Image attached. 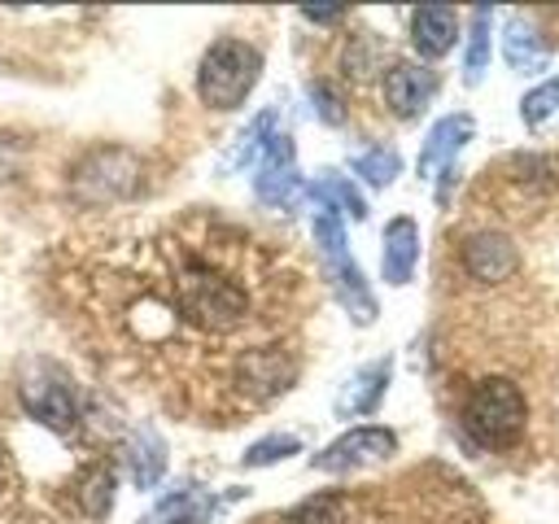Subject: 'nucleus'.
Returning a JSON list of instances; mask_svg holds the SVG:
<instances>
[{"label":"nucleus","instance_id":"23","mask_svg":"<svg viewBox=\"0 0 559 524\" xmlns=\"http://www.w3.org/2000/svg\"><path fill=\"white\" fill-rule=\"evenodd\" d=\"M310 192L323 196V201H332V205H345L349 218H367V201H362L358 188H354L345 175H336V170H323V179H319Z\"/></svg>","mask_w":559,"mask_h":524},{"label":"nucleus","instance_id":"8","mask_svg":"<svg viewBox=\"0 0 559 524\" xmlns=\"http://www.w3.org/2000/svg\"><path fill=\"white\" fill-rule=\"evenodd\" d=\"M253 192L258 201L284 210L297 201L301 192V179H297V162H293V140L284 131H275L266 144H262V162H258V179H253Z\"/></svg>","mask_w":559,"mask_h":524},{"label":"nucleus","instance_id":"20","mask_svg":"<svg viewBox=\"0 0 559 524\" xmlns=\"http://www.w3.org/2000/svg\"><path fill=\"white\" fill-rule=\"evenodd\" d=\"M354 170H358V179H367L371 188H389V183L397 179V170H402V157H397L393 148H384V144H371V148L354 153Z\"/></svg>","mask_w":559,"mask_h":524},{"label":"nucleus","instance_id":"19","mask_svg":"<svg viewBox=\"0 0 559 524\" xmlns=\"http://www.w3.org/2000/svg\"><path fill=\"white\" fill-rule=\"evenodd\" d=\"M79 507L92 515V520H105L109 507H114V472L109 463H92L79 480Z\"/></svg>","mask_w":559,"mask_h":524},{"label":"nucleus","instance_id":"21","mask_svg":"<svg viewBox=\"0 0 559 524\" xmlns=\"http://www.w3.org/2000/svg\"><path fill=\"white\" fill-rule=\"evenodd\" d=\"M489 22H493V9H476L472 13V35H467V61H463V79L467 83H480L485 74V61H489Z\"/></svg>","mask_w":559,"mask_h":524},{"label":"nucleus","instance_id":"15","mask_svg":"<svg viewBox=\"0 0 559 524\" xmlns=\"http://www.w3.org/2000/svg\"><path fill=\"white\" fill-rule=\"evenodd\" d=\"M415 262H419V227H415V218H393L384 227V258H380L384 279L406 284L415 275Z\"/></svg>","mask_w":559,"mask_h":524},{"label":"nucleus","instance_id":"14","mask_svg":"<svg viewBox=\"0 0 559 524\" xmlns=\"http://www.w3.org/2000/svg\"><path fill=\"white\" fill-rule=\"evenodd\" d=\"M411 39H415L419 57H445L454 48V39H459V13L441 9V4L415 9L411 13Z\"/></svg>","mask_w":559,"mask_h":524},{"label":"nucleus","instance_id":"6","mask_svg":"<svg viewBox=\"0 0 559 524\" xmlns=\"http://www.w3.org/2000/svg\"><path fill=\"white\" fill-rule=\"evenodd\" d=\"M17 397H22V410L31 419H39L44 428L52 432H74L79 424V402H74V389L70 380L61 376V367H52L48 358H31L22 367V384H17Z\"/></svg>","mask_w":559,"mask_h":524},{"label":"nucleus","instance_id":"18","mask_svg":"<svg viewBox=\"0 0 559 524\" xmlns=\"http://www.w3.org/2000/svg\"><path fill=\"white\" fill-rule=\"evenodd\" d=\"M520 118H524V127L537 131V135L559 131V79L537 83V87L520 100Z\"/></svg>","mask_w":559,"mask_h":524},{"label":"nucleus","instance_id":"22","mask_svg":"<svg viewBox=\"0 0 559 524\" xmlns=\"http://www.w3.org/2000/svg\"><path fill=\"white\" fill-rule=\"evenodd\" d=\"M280 524H345V502L336 493H314L301 507H293Z\"/></svg>","mask_w":559,"mask_h":524},{"label":"nucleus","instance_id":"17","mask_svg":"<svg viewBox=\"0 0 559 524\" xmlns=\"http://www.w3.org/2000/svg\"><path fill=\"white\" fill-rule=\"evenodd\" d=\"M210 511H214V502L201 493V489H192V485H183V489H175V493H166L140 524H205L210 520Z\"/></svg>","mask_w":559,"mask_h":524},{"label":"nucleus","instance_id":"1","mask_svg":"<svg viewBox=\"0 0 559 524\" xmlns=\"http://www.w3.org/2000/svg\"><path fill=\"white\" fill-rule=\"evenodd\" d=\"M293 279L258 240L201 214L144 240L105 284L122 293L114 314L131 345L197 341L201 349L231 345L240 358L275 341L280 297L293 293Z\"/></svg>","mask_w":559,"mask_h":524},{"label":"nucleus","instance_id":"9","mask_svg":"<svg viewBox=\"0 0 559 524\" xmlns=\"http://www.w3.org/2000/svg\"><path fill=\"white\" fill-rule=\"evenodd\" d=\"M437 92V74L428 66H415V61H393L384 70V100L397 118H415L428 96Z\"/></svg>","mask_w":559,"mask_h":524},{"label":"nucleus","instance_id":"5","mask_svg":"<svg viewBox=\"0 0 559 524\" xmlns=\"http://www.w3.org/2000/svg\"><path fill=\"white\" fill-rule=\"evenodd\" d=\"M144 183V162L131 148H92L74 175H70V192L83 205H109V201H127L135 196Z\"/></svg>","mask_w":559,"mask_h":524},{"label":"nucleus","instance_id":"16","mask_svg":"<svg viewBox=\"0 0 559 524\" xmlns=\"http://www.w3.org/2000/svg\"><path fill=\"white\" fill-rule=\"evenodd\" d=\"M127 463H131V480L140 485V489H153L157 480H162V472H166V441L144 424V428H135L131 437H127Z\"/></svg>","mask_w":559,"mask_h":524},{"label":"nucleus","instance_id":"27","mask_svg":"<svg viewBox=\"0 0 559 524\" xmlns=\"http://www.w3.org/2000/svg\"><path fill=\"white\" fill-rule=\"evenodd\" d=\"M301 17H310V22H336V17H341V9H306Z\"/></svg>","mask_w":559,"mask_h":524},{"label":"nucleus","instance_id":"4","mask_svg":"<svg viewBox=\"0 0 559 524\" xmlns=\"http://www.w3.org/2000/svg\"><path fill=\"white\" fill-rule=\"evenodd\" d=\"M262 74V52L245 39H218L205 48L197 70V92L210 109H236Z\"/></svg>","mask_w":559,"mask_h":524},{"label":"nucleus","instance_id":"7","mask_svg":"<svg viewBox=\"0 0 559 524\" xmlns=\"http://www.w3.org/2000/svg\"><path fill=\"white\" fill-rule=\"evenodd\" d=\"M397 450V437L389 428H349L345 437H336L323 454H314V472H332V476H345V472H358V467H371V463H384L389 454Z\"/></svg>","mask_w":559,"mask_h":524},{"label":"nucleus","instance_id":"24","mask_svg":"<svg viewBox=\"0 0 559 524\" xmlns=\"http://www.w3.org/2000/svg\"><path fill=\"white\" fill-rule=\"evenodd\" d=\"M301 450V437H293V432H275V437H262V441H253L249 450H245V467H266V463H280V458H288V454H297Z\"/></svg>","mask_w":559,"mask_h":524},{"label":"nucleus","instance_id":"3","mask_svg":"<svg viewBox=\"0 0 559 524\" xmlns=\"http://www.w3.org/2000/svg\"><path fill=\"white\" fill-rule=\"evenodd\" d=\"M310 196H314V192H310ZM314 201H319V205H314V240H319V253H323L328 279H332V288H336L341 306L349 310V319H354V323H371V319H376V297H371V288H367L362 271H358V266H354V258H349L345 223H341V214H336V205H332V201H323V196H314Z\"/></svg>","mask_w":559,"mask_h":524},{"label":"nucleus","instance_id":"26","mask_svg":"<svg viewBox=\"0 0 559 524\" xmlns=\"http://www.w3.org/2000/svg\"><path fill=\"white\" fill-rule=\"evenodd\" d=\"M310 96H314V109H319V118L328 122V127H341L345 122V109H341V96L328 87V83H314L310 87Z\"/></svg>","mask_w":559,"mask_h":524},{"label":"nucleus","instance_id":"13","mask_svg":"<svg viewBox=\"0 0 559 524\" xmlns=\"http://www.w3.org/2000/svg\"><path fill=\"white\" fill-rule=\"evenodd\" d=\"M502 57H507V66L515 74H537V70H546L550 48L542 44V35H537V26L528 17L511 13L507 26H502Z\"/></svg>","mask_w":559,"mask_h":524},{"label":"nucleus","instance_id":"12","mask_svg":"<svg viewBox=\"0 0 559 524\" xmlns=\"http://www.w3.org/2000/svg\"><path fill=\"white\" fill-rule=\"evenodd\" d=\"M389 371H393V362H389V358H376V362L358 367V371H354V376L341 384V393H336V415H341V419L371 415V410L380 406V397H384Z\"/></svg>","mask_w":559,"mask_h":524},{"label":"nucleus","instance_id":"2","mask_svg":"<svg viewBox=\"0 0 559 524\" xmlns=\"http://www.w3.org/2000/svg\"><path fill=\"white\" fill-rule=\"evenodd\" d=\"M524 424H528V402L511 380L489 376V380L472 384V393L463 402V428L472 441L502 450L524 432Z\"/></svg>","mask_w":559,"mask_h":524},{"label":"nucleus","instance_id":"11","mask_svg":"<svg viewBox=\"0 0 559 524\" xmlns=\"http://www.w3.org/2000/svg\"><path fill=\"white\" fill-rule=\"evenodd\" d=\"M472 135H476V122H472L467 114H445V118L428 131V140H424L419 175H424V179H437V170H445V166L454 162V153H459Z\"/></svg>","mask_w":559,"mask_h":524},{"label":"nucleus","instance_id":"25","mask_svg":"<svg viewBox=\"0 0 559 524\" xmlns=\"http://www.w3.org/2000/svg\"><path fill=\"white\" fill-rule=\"evenodd\" d=\"M271 127H275V114H271V109H266V114H258V118H253V122H249V127L236 135L240 144H236V148L223 157V166H245V162H249V153H253V148H262V144L275 135Z\"/></svg>","mask_w":559,"mask_h":524},{"label":"nucleus","instance_id":"10","mask_svg":"<svg viewBox=\"0 0 559 524\" xmlns=\"http://www.w3.org/2000/svg\"><path fill=\"white\" fill-rule=\"evenodd\" d=\"M463 266L472 279L480 284H498V279H511L520 258H515V245L498 231H476L467 245H463Z\"/></svg>","mask_w":559,"mask_h":524}]
</instances>
